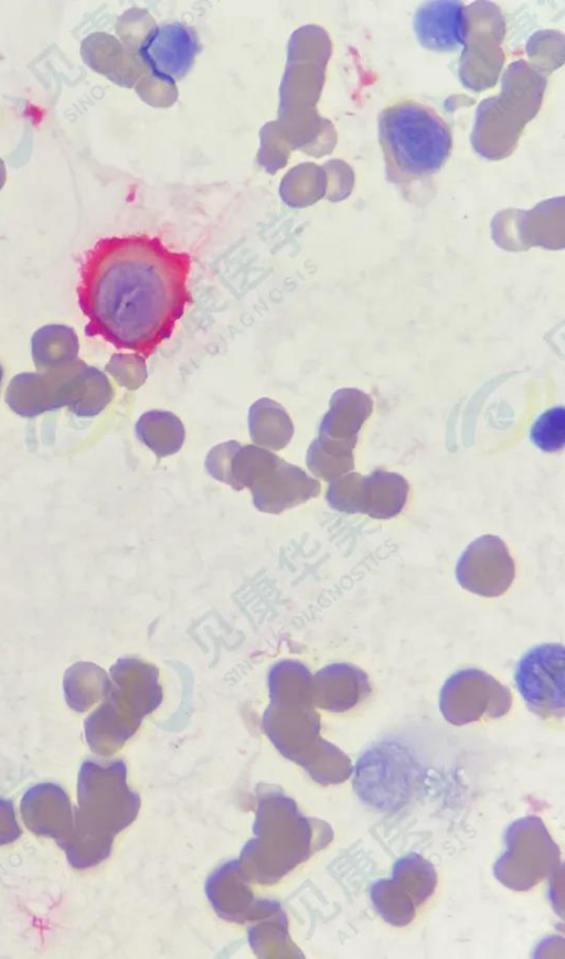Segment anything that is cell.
<instances>
[{
  "mask_svg": "<svg viewBox=\"0 0 565 959\" xmlns=\"http://www.w3.org/2000/svg\"><path fill=\"white\" fill-rule=\"evenodd\" d=\"M126 775V765L120 759L109 764L87 760L82 765L76 830L72 839L62 843L81 846L71 861L73 866L88 867L106 859L114 837L137 817L139 796L128 788Z\"/></svg>",
  "mask_w": 565,
  "mask_h": 959,
  "instance_id": "3957f363",
  "label": "cell"
},
{
  "mask_svg": "<svg viewBox=\"0 0 565 959\" xmlns=\"http://www.w3.org/2000/svg\"><path fill=\"white\" fill-rule=\"evenodd\" d=\"M354 447L319 436L308 448L307 466L317 477L332 481L354 468Z\"/></svg>",
  "mask_w": 565,
  "mask_h": 959,
  "instance_id": "d6986e66",
  "label": "cell"
},
{
  "mask_svg": "<svg viewBox=\"0 0 565 959\" xmlns=\"http://www.w3.org/2000/svg\"><path fill=\"white\" fill-rule=\"evenodd\" d=\"M413 28L420 45L451 52L465 45L469 32L468 8L460 1H430L415 12Z\"/></svg>",
  "mask_w": 565,
  "mask_h": 959,
  "instance_id": "5bb4252c",
  "label": "cell"
},
{
  "mask_svg": "<svg viewBox=\"0 0 565 959\" xmlns=\"http://www.w3.org/2000/svg\"><path fill=\"white\" fill-rule=\"evenodd\" d=\"M510 703L508 688L473 668L455 672L440 691V708L455 724L477 720L484 712L499 716L508 711Z\"/></svg>",
  "mask_w": 565,
  "mask_h": 959,
  "instance_id": "30bf717a",
  "label": "cell"
},
{
  "mask_svg": "<svg viewBox=\"0 0 565 959\" xmlns=\"http://www.w3.org/2000/svg\"><path fill=\"white\" fill-rule=\"evenodd\" d=\"M238 862L218 867L206 882V894L220 916L232 921L264 918L280 908L271 901H254Z\"/></svg>",
  "mask_w": 565,
  "mask_h": 959,
  "instance_id": "4fadbf2b",
  "label": "cell"
},
{
  "mask_svg": "<svg viewBox=\"0 0 565 959\" xmlns=\"http://www.w3.org/2000/svg\"><path fill=\"white\" fill-rule=\"evenodd\" d=\"M530 438L545 452L562 450L565 444L564 407L555 406L542 413L531 427Z\"/></svg>",
  "mask_w": 565,
  "mask_h": 959,
  "instance_id": "ffe728a7",
  "label": "cell"
},
{
  "mask_svg": "<svg viewBox=\"0 0 565 959\" xmlns=\"http://www.w3.org/2000/svg\"><path fill=\"white\" fill-rule=\"evenodd\" d=\"M565 652L562 643H541L518 661L514 681L531 711L542 716H563Z\"/></svg>",
  "mask_w": 565,
  "mask_h": 959,
  "instance_id": "9c48e42d",
  "label": "cell"
},
{
  "mask_svg": "<svg viewBox=\"0 0 565 959\" xmlns=\"http://www.w3.org/2000/svg\"><path fill=\"white\" fill-rule=\"evenodd\" d=\"M191 257L148 235L98 239L79 266L77 302L85 334L150 356L191 302Z\"/></svg>",
  "mask_w": 565,
  "mask_h": 959,
  "instance_id": "6da1fadb",
  "label": "cell"
},
{
  "mask_svg": "<svg viewBox=\"0 0 565 959\" xmlns=\"http://www.w3.org/2000/svg\"><path fill=\"white\" fill-rule=\"evenodd\" d=\"M456 577L461 587L473 594L500 596L513 582L514 563L500 537L482 535L459 557Z\"/></svg>",
  "mask_w": 565,
  "mask_h": 959,
  "instance_id": "8fae6325",
  "label": "cell"
},
{
  "mask_svg": "<svg viewBox=\"0 0 565 959\" xmlns=\"http://www.w3.org/2000/svg\"><path fill=\"white\" fill-rule=\"evenodd\" d=\"M19 833L11 802L0 800V844L13 841Z\"/></svg>",
  "mask_w": 565,
  "mask_h": 959,
  "instance_id": "44dd1931",
  "label": "cell"
},
{
  "mask_svg": "<svg viewBox=\"0 0 565 959\" xmlns=\"http://www.w3.org/2000/svg\"><path fill=\"white\" fill-rule=\"evenodd\" d=\"M408 493L409 484L403 476L376 469L367 476L348 472L332 480L326 497L330 507L340 512L391 519L401 513Z\"/></svg>",
  "mask_w": 565,
  "mask_h": 959,
  "instance_id": "ba28073f",
  "label": "cell"
},
{
  "mask_svg": "<svg viewBox=\"0 0 565 959\" xmlns=\"http://www.w3.org/2000/svg\"><path fill=\"white\" fill-rule=\"evenodd\" d=\"M379 139L391 179L409 181L437 172L450 154L448 125L431 108L403 100L383 109Z\"/></svg>",
  "mask_w": 565,
  "mask_h": 959,
  "instance_id": "277c9868",
  "label": "cell"
},
{
  "mask_svg": "<svg viewBox=\"0 0 565 959\" xmlns=\"http://www.w3.org/2000/svg\"><path fill=\"white\" fill-rule=\"evenodd\" d=\"M268 691L270 703L262 725L275 747L317 781L339 779L349 764L342 753L319 736L308 668L290 659L277 662L268 673Z\"/></svg>",
  "mask_w": 565,
  "mask_h": 959,
  "instance_id": "7a4b0ae2",
  "label": "cell"
},
{
  "mask_svg": "<svg viewBox=\"0 0 565 959\" xmlns=\"http://www.w3.org/2000/svg\"><path fill=\"white\" fill-rule=\"evenodd\" d=\"M545 86L546 78L537 68L524 61L510 64L500 95L483 99L477 109L471 135L475 150L491 160L509 156L537 113Z\"/></svg>",
  "mask_w": 565,
  "mask_h": 959,
  "instance_id": "52a82bcc",
  "label": "cell"
},
{
  "mask_svg": "<svg viewBox=\"0 0 565 959\" xmlns=\"http://www.w3.org/2000/svg\"><path fill=\"white\" fill-rule=\"evenodd\" d=\"M255 838L244 846L237 861L243 874L255 882L278 881L310 851V825L295 802L276 790L258 795L253 829Z\"/></svg>",
  "mask_w": 565,
  "mask_h": 959,
  "instance_id": "8992f818",
  "label": "cell"
},
{
  "mask_svg": "<svg viewBox=\"0 0 565 959\" xmlns=\"http://www.w3.org/2000/svg\"><path fill=\"white\" fill-rule=\"evenodd\" d=\"M269 457L248 487L253 503L259 511L278 514L319 494L318 480L274 452Z\"/></svg>",
  "mask_w": 565,
  "mask_h": 959,
  "instance_id": "7c38bea8",
  "label": "cell"
},
{
  "mask_svg": "<svg viewBox=\"0 0 565 959\" xmlns=\"http://www.w3.org/2000/svg\"><path fill=\"white\" fill-rule=\"evenodd\" d=\"M372 412V399L355 388L337 391L324 415L319 436L355 446L358 434Z\"/></svg>",
  "mask_w": 565,
  "mask_h": 959,
  "instance_id": "2e32d148",
  "label": "cell"
},
{
  "mask_svg": "<svg viewBox=\"0 0 565 959\" xmlns=\"http://www.w3.org/2000/svg\"><path fill=\"white\" fill-rule=\"evenodd\" d=\"M105 702L85 724L92 749L109 755L138 729L162 702L158 669L137 658H122L110 669Z\"/></svg>",
  "mask_w": 565,
  "mask_h": 959,
  "instance_id": "5b68a950",
  "label": "cell"
},
{
  "mask_svg": "<svg viewBox=\"0 0 565 959\" xmlns=\"http://www.w3.org/2000/svg\"><path fill=\"white\" fill-rule=\"evenodd\" d=\"M369 691L367 676L351 664H330L312 676L313 704L324 710L334 712L348 710Z\"/></svg>",
  "mask_w": 565,
  "mask_h": 959,
  "instance_id": "9a60e30c",
  "label": "cell"
},
{
  "mask_svg": "<svg viewBox=\"0 0 565 959\" xmlns=\"http://www.w3.org/2000/svg\"><path fill=\"white\" fill-rule=\"evenodd\" d=\"M248 425L255 445L273 450L285 448L294 434L292 424L284 408L266 398L250 407Z\"/></svg>",
  "mask_w": 565,
  "mask_h": 959,
  "instance_id": "e0dca14e",
  "label": "cell"
},
{
  "mask_svg": "<svg viewBox=\"0 0 565 959\" xmlns=\"http://www.w3.org/2000/svg\"><path fill=\"white\" fill-rule=\"evenodd\" d=\"M138 438L157 457L175 454L182 447L184 428L180 419L169 412H148L136 425Z\"/></svg>",
  "mask_w": 565,
  "mask_h": 959,
  "instance_id": "ac0fdd59",
  "label": "cell"
}]
</instances>
